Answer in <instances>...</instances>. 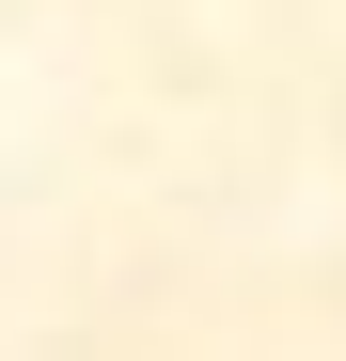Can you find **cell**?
I'll list each match as a JSON object with an SVG mask.
<instances>
[]
</instances>
